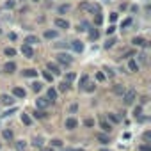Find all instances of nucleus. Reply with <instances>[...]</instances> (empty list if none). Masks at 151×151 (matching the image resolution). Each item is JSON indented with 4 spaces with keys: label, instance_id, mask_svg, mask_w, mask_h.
Returning <instances> with one entry per match:
<instances>
[{
    "label": "nucleus",
    "instance_id": "obj_15",
    "mask_svg": "<svg viewBox=\"0 0 151 151\" xmlns=\"http://www.w3.org/2000/svg\"><path fill=\"white\" fill-rule=\"evenodd\" d=\"M96 139H98L101 144H109V142H110V137H109L107 133H98V135H96Z\"/></svg>",
    "mask_w": 151,
    "mask_h": 151
},
{
    "label": "nucleus",
    "instance_id": "obj_39",
    "mask_svg": "<svg viewBox=\"0 0 151 151\" xmlns=\"http://www.w3.org/2000/svg\"><path fill=\"white\" fill-rule=\"evenodd\" d=\"M68 11H69V6H68V4L59 7V13H60V14H64V13H68Z\"/></svg>",
    "mask_w": 151,
    "mask_h": 151
},
{
    "label": "nucleus",
    "instance_id": "obj_8",
    "mask_svg": "<svg viewBox=\"0 0 151 151\" xmlns=\"http://www.w3.org/2000/svg\"><path fill=\"white\" fill-rule=\"evenodd\" d=\"M100 126H101V130H103V132H107V133H110V132H112V124H110L107 119H103V117L100 119Z\"/></svg>",
    "mask_w": 151,
    "mask_h": 151
},
{
    "label": "nucleus",
    "instance_id": "obj_21",
    "mask_svg": "<svg viewBox=\"0 0 151 151\" xmlns=\"http://www.w3.org/2000/svg\"><path fill=\"white\" fill-rule=\"evenodd\" d=\"M45 37L46 39H55L57 37V30H46L45 32Z\"/></svg>",
    "mask_w": 151,
    "mask_h": 151
},
{
    "label": "nucleus",
    "instance_id": "obj_42",
    "mask_svg": "<svg viewBox=\"0 0 151 151\" xmlns=\"http://www.w3.org/2000/svg\"><path fill=\"white\" fill-rule=\"evenodd\" d=\"M87 80H89V77H87V75H82V78H80V86L84 87V86L87 84Z\"/></svg>",
    "mask_w": 151,
    "mask_h": 151
},
{
    "label": "nucleus",
    "instance_id": "obj_51",
    "mask_svg": "<svg viewBox=\"0 0 151 151\" xmlns=\"http://www.w3.org/2000/svg\"><path fill=\"white\" fill-rule=\"evenodd\" d=\"M139 57H140V62H146V60H147V59H146V53H140Z\"/></svg>",
    "mask_w": 151,
    "mask_h": 151
},
{
    "label": "nucleus",
    "instance_id": "obj_29",
    "mask_svg": "<svg viewBox=\"0 0 151 151\" xmlns=\"http://www.w3.org/2000/svg\"><path fill=\"white\" fill-rule=\"evenodd\" d=\"M25 147H27V144H25L23 140H18V142H16V149H18V151H25Z\"/></svg>",
    "mask_w": 151,
    "mask_h": 151
},
{
    "label": "nucleus",
    "instance_id": "obj_31",
    "mask_svg": "<svg viewBox=\"0 0 151 151\" xmlns=\"http://www.w3.org/2000/svg\"><path fill=\"white\" fill-rule=\"evenodd\" d=\"M68 87H69V84H68V82L64 80V82H62V84L59 86V91H60V93H66V91H68Z\"/></svg>",
    "mask_w": 151,
    "mask_h": 151
},
{
    "label": "nucleus",
    "instance_id": "obj_55",
    "mask_svg": "<svg viewBox=\"0 0 151 151\" xmlns=\"http://www.w3.org/2000/svg\"><path fill=\"white\" fill-rule=\"evenodd\" d=\"M101 151H110V149H101Z\"/></svg>",
    "mask_w": 151,
    "mask_h": 151
},
{
    "label": "nucleus",
    "instance_id": "obj_43",
    "mask_svg": "<svg viewBox=\"0 0 151 151\" xmlns=\"http://www.w3.org/2000/svg\"><path fill=\"white\" fill-rule=\"evenodd\" d=\"M114 43H116V39H112V37H110V39L105 43V48H112V46H114Z\"/></svg>",
    "mask_w": 151,
    "mask_h": 151
},
{
    "label": "nucleus",
    "instance_id": "obj_33",
    "mask_svg": "<svg viewBox=\"0 0 151 151\" xmlns=\"http://www.w3.org/2000/svg\"><path fill=\"white\" fill-rule=\"evenodd\" d=\"M87 27H89V23H87V22H82V23L78 25V30H80V32H86Z\"/></svg>",
    "mask_w": 151,
    "mask_h": 151
},
{
    "label": "nucleus",
    "instance_id": "obj_52",
    "mask_svg": "<svg viewBox=\"0 0 151 151\" xmlns=\"http://www.w3.org/2000/svg\"><path fill=\"white\" fill-rule=\"evenodd\" d=\"M140 103H147V96H142L140 98Z\"/></svg>",
    "mask_w": 151,
    "mask_h": 151
},
{
    "label": "nucleus",
    "instance_id": "obj_27",
    "mask_svg": "<svg viewBox=\"0 0 151 151\" xmlns=\"http://www.w3.org/2000/svg\"><path fill=\"white\" fill-rule=\"evenodd\" d=\"M107 119H109L110 123H114V124H117V123H119V117H117L116 114H109V116H107Z\"/></svg>",
    "mask_w": 151,
    "mask_h": 151
},
{
    "label": "nucleus",
    "instance_id": "obj_20",
    "mask_svg": "<svg viewBox=\"0 0 151 151\" xmlns=\"http://www.w3.org/2000/svg\"><path fill=\"white\" fill-rule=\"evenodd\" d=\"M124 91H126V89H124V87H123L121 84H116V86H114V93H116V94L123 96V93H124Z\"/></svg>",
    "mask_w": 151,
    "mask_h": 151
},
{
    "label": "nucleus",
    "instance_id": "obj_49",
    "mask_svg": "<svg viewBox=\"0 0 151 151\" xmlns=\"http://www.w3.org/2000/svg\"><path fill=\"white\" fill-rule=\"evenodd\" d=\"M130 23H132V20H130V18H128V20H124V22H123V29H124V27H128Z\"/></svg>",
    "mask_w": 151,
    "mask_h": 151
},
{
    "label": "nucleus",
    "instance_id": "obj_17",
    "mask_svg": "<svg viewBox=\"0 0 151 151\" xmlns=\"http://www.w3.org/2000/svg\"><path fill=\"white\" fill-rule=\"evenodd\" d=\"M14 69H16V64H14V62H7V64L4 66V71H6V73H14Z\"/></svg>",
    "mask_w": 151,
    "mask_h": 151
},
{
    "label": "nucleus",
    "instance_id": "obj_35",
    "mask_svg": "<svg viewBox=\"0 0 151 151\" xmlns=\"http://www.w3.org/2000/svg\"><path fill=\"white\" fill-rule=\"evenodd\" d=\"M139 151H151V146H149V142H146V144L139 146Z\"/></svg>",
    "mask_w": 151,
    "mask_h": 151
},
{
    "label": "nucleus",
    "instance_id": "obj_12",
    "mask_svg": "<svg viewBox=\"0 0 151 151\" xmlns=\"http://www.w3.org/2000/svg\"><path fill=\"white\" fill-rule=\"evenodd\" d=\"M132 43H133L135 46H147V41H146L144 37H133Z\"/></svg>",
    "mask_w": 151,
    "mask_h": 151
},
{
    "label": "nucleus",
    "instance_id": "obj_41",
    "mask_svg": "<svg viewBox=\"0 0 151 151\" xmlns=\"http://www.w3.org/2000/svg\"><path fill=\"white\" fill-rule=\"evenodd\" d=\"M73 80H75V73H68V75H66V82L69 84V82H73Z\"/></svg>",
    "mask_w": 151,
    "mask_h": 151
},
{
    "label": "nucleus",
    "instance_id": "obj_45",
    "mask_svg": "<svg viewBox=\"0 0 151 151\" xmlns=\"http://www.w3.org/2000/svg\"><path fill=\"white\" fill-rule=\"evenodd\" d=\"M84 124H86V126H93V124H94V121H93V119H86V121H84Z\"/></svg>",
    "mask_w": 151,
    "mask_h": 151
},
{
    "label": "nucleus",
    "instance_id": "obj_14",
    "mask_svg": "<svg viewBox=\"0 0 151 151\" xmlns=\"http://www.w3.org/2000/svg\"><path fill=\"white\" fill-rule=\"evenodd\" d=\"M0 101H2L4 105H13V103H14V98L9 96V94H4L2 98H0Z\"/></svg>",
    "mask_w": 151,
    "mask_h": 151
},
{
    "label": "nucleus",
    "instance_id": "obj_37",
    "mask_svg": "<svg viewBox=\"0 0 151 151\" xmlns=\"http://www.w3.org/2000/svg\"><path fill=\"white\" fill-rule=\"evenodd\" d=\"M140 114H142V107H135L133 109V116L135 117H140Z\"/></svg>",
    "mask_w": 151,
    "mask_h": 151
},
{
    "label": "nucleus",
    "instance_id": "obj_38",
    "mask_svg": "<svg viewBox=\"0 0 151 151\" xmlns=\"http://www.w3.org/2000/svg\"><path fill=\"white\" fill-rule=\"evenodd\" d=\"M142 139H144V142H149V140H151V132H149V130H147V132H144Z\"/></svg>",
    "mask_w": 151,
    "mask_h": 151
},
{
    "label": "nucleus",
    "instance_id": "obj_23",
    "mask_svg": "<svg viewBox=\"0 0 151 151\" xmlns=\"http://www.w3.org/2000/svg\"><path fill=\"white\" fill-rule=\"evenodd\" d=\"M25 43L32 46V45H36V43H39V41H37V37H36V36H29V37L25 39Z\"/></svg>",
    "mask_w": 151,
    "mask_h": 151
},
{
    "label": "nucleus",
    "instance_id": "obj_28",
    "mask_svg": "<svg viewBox=\"0 0 151 151\" xmlns=\"http://www.w3.org/2000/svg\"><path fill=\"white\" fill-rule=\"evenodd\" d=\"M94 89H96V86H94V84H89V82H87V84L84 86V91H87V93H93Z\"/></svg>",
    "mask_w": 151,
    "mask_h": 151
},
{
    "label": "nucleus",
    "instance_id": "obj_18",
    "mask_svg": "<svg viewBox=\"0 0 151 151\" xmlns=\"http://www.w3.org/2000/svg\"><path fill=\"white\" fill-rule=\"evenodd\" d=\"M128 68H130V71H139V64H137V60H135V59H130Z\"/></svg>",
    "mask_w": 151,
    "mask_h": 151
},
{
    "label": "nucleus",
    "instance_id": "obj_44",
    "mask_svg": "<svg viewBox=\"0 0 151 151\" xmlns=\"http://www.w3.org/2000/svg\"><path fill=\"white\" fill-rule=\"evenodd\" d=\"M13 112H16V109H11V110H7V112H4L2 116H4V117H7V116H11Z\"/></svg>",
    "mask_w": 151,
    "mask_h": 151
},
{
    "label": "nucleus",
    "instance_id": "obj_47",
    "mask_svg": "<svg viewBox=\"0 0 151 151\" xmlns=\"http://www.w3.org/2000/svg\"><path fill=\"white\" fill-rule=\"evenodd\" d=\"M6 7H9V9L14 7V2H13V0H7V2H6Z\"/></svg>",
    "mask_w": 151,
    "mask_h": 151
},
{
    "label": "nucleus",
    "instance_id": "obj_9",
    "mask_svg": "<svg viewBox=\"0 0 151 151\" xmlns=\"http://www.w3.org/2000/svg\"><path fill=\"white\" fill-rule=\"evenodd\" d=\"M64 124H66V128H68V130H75V128H77V124H78V121L75 119V117H68Z\"/></svg>",
    "mask_w": 151,
    "mask_h": 151
},
{
    "label": "nucleus",
    "instance_id": "obj_4",
    "mask_svg": "<svg viewBox=\"0 0 151 151\" xmlns=\"http://www.w3.org/2000/svg\"><path fill=\"white\" fill-rule=\"evenodd\" d=\"M22 53H23L27 59H32V57H34V48H32L30 45H27V43H25V45L22 46Z\"/></svg>",
    "mask_w": 151,
    "mask_h": 151
},
{
    "label": "nucleus",
    "instance_id": "obj_6",
    "mask_svg": "<svg viewBox=\"0 0 151 151\" xmlns=\"http://www.w3.org/2000/svg\"><path fill=\"white\" fill-rule=\"evenodd\" d=\"M46 68H48V71H52L53 77H55V75H60V73H62V71H60V68H59L55 62H48V64H46Z\"/></svg>",
    "mask_w": 151,
    "mask_h": 151
},
{
    "label": "nucleus",
    "instance_id": "obj_56",
    "mask_svg": "<svg viewBox=\"0 0 151 151\" xmlns=\"http://www.w3.org/2000/svg\"><path fill=\"white\" fill-rule=\"evenodd\" d=\"M34 2H37V0H34Z\"/></svg>",
    "mask_w": 151,
    "mask_h": 151
},
{
    "label": "nucleus",
    "instance_id": "obj_34",
    "mask_svg": "<svg viewBox=\"0 0 151 151\" xmlns=\"http://www.w3.org/2000/svg\"><path fill=\"white\" fill-rule=\"evenodd\" d=\"M32 144L41 147V146H43V137H34V142H32Z\"/></svg>",
    "mask_w": 151,
    "mask_h": 151
},
{
    "label": "nucleus",
    "instance_id": "obj_54",
    "mask_svg": "<svg viewBox=\"0 0 151 151\" xmlns=\"http://www.w3.org/2000/svg\"><path fill=\"white\" fill-rule=\"evenodd\" d=\"M71 151H84V149H71Z\"/></svg>",
    "mask_w": 151,
    "mask_h": 151
},
{
    "label": "nucleus",
    "instance_id": "obj_7",
    "mask_svg": "<svg viewBox=\"0 0 151 151\" xmlns=\"http://www.w3.org/2000/svg\"><path fill=\"white\" fill-rule=\"evenodd\" d=\"M55 27L59 29H69V22L64 18H55Z\"/></svg>",
    "mask_w": 151,
    "mask_h": 151
},
{
    "label": "nucleus",
    "instance_id": "obj_10",
    "mask_svg": "<svg viewBox=\"0 0 151 151\" xmlns=\"http://www.w3.org/2000/svg\"><path fill=\"white\" fill-rule=\"evenodd\" d=\"M71 48L77 52V53H82V52H84V45H82L80 41H71Z\"/></svg>",
    "mask_w": 151,
    "mask_h": 151
},
{
    "label": "nucleus",
    "instance_id": "obj_40",
    "mask_svg": "<svg viewBox=\"0 0 151 151\" xmlns=\"http://www.w3.org/2000/svg\"><path fill=\"white\" fill-rule=\"evenodd\" d=\"M52 146L60 147V146H62V140H60V139H53V140H52Z\"/></svg>",
    "mask_w": 151,
    "mask_h": 151
},
{
    "label": "nucleus",
    "instance_id": "obj_46",
    "mask_svg": "<svg viewBox=\"0 0 151 151\" xmlns=\"http://www.w3.org/2000/svg\"><path fill=\"white\" fill-rule=\"evenodd\" d=\"M96 78H98L100 82H103V80H105V75H103V73H98V75H96Z\"/></svg>",
    "mask_w": 151,
    "mask_h": 151
},
{
    "label": "nucleus",
    "instance_id": "obj_24",
    "mask_svg": "<svg viewBox=\"0 0 151 151\" xmlns=\"http://www.w3.org/2000/svg\"><path fill=\"white\" fill-rule=\"evenodd\" d=\"M4 53H6L7 57H14V55H16V50H14V48H11V46H7V48L4 50Z\"/></svg>",
    "mask_w": 151,
    "mask_h": 151
},
{
    "label": "nucleus",
    "instance_id": "obj_26",
    "mask_svg": "<svg viewBox=\"0 0 151 151\" xmlns=\"http://www.w3.org/2000/svg\"><path fill=\"white\" fill-rule=\"evenodd\" d=\"M41 89H43V84H41V82H34V84H32V91H34V93H39Z\"/></svg>",
    "mask_w": 151,
    "mask_h": 151
},
{
    "label": "nucleus",
    "instance_id": "obj_1",
    "mask_svg": "<svg viewBox=\"0 0 151 151\" xmlns=\"http://www.w3.org/2000/svg\"><path fill=\"white\" fill-rule=\"evenodd\" d=\"M135 98H137V93H135L133 89H128V91H124V93H123L124 105H132V103L135 101Z\"/></svg>",
    "mask_w": 151,
    "mask_h": 151
},
{
    "label": "nucleus",
    "instance_id": "obj_19",
    "mask_svg": "<svg viewBox=\"0 0 151 151\" xmlns=\"http://www.w3.org/2000/svg\"><path fill=\"white\" fill-rule=\"evenodd\" d=\"M34 117H37V119H45V117H46V112L41 110V109H36V110H34Z\"/></svg>",
    "mask_w": 151,
    "mask_h": 151
},
{
    "label": "nucleus",
    "instance_id": "obj_5",
    "mask_svg": "<svg viewBox=\"0 0 151 151\" xmlns=\"http://www.w3.org/2000/svg\"><path fill=\"white\" fill-rule=\"evenodd\" d=\"M48 105H50L48 98H37V100H36V107H37V109H41V110L48 109Z\"/></svg>",
    "mask_w": 151,
    "mask_h": 151
},
{
    "label": "nucleus",
    "instance_id": "obj_50",
    "mask_svg": "<svg viewBox=\"0 0 151 151\" xmlns=\"http://www.w3.org/2000/svg\"><path fill=\"white\" fill-rule=\"evenodd\" d=\"M114 30H116V27H114V25H110V27H109V29H107V34H112V32H114Z\"/></svg>",
    "mask_w": 151,
    "mask_h": 151
},
{
    "label": "nucleus",
    "instance_id": "obj_22",
    "mask_svg": "<svg viewBox=\"0 0 151 151\" xmlns=\"http://www.w3.org/2000/svg\"><path fill=\"white\" fill-rule=\"evenodd\" d=\"M22 123H23V124H27V126H30V123H32L30 116H29V114H22Z\"/></svg>",
    "mask_w": 151,
    "mask_h": 151
},
{
    "label": "nucleus",
    "instance_id": "obj_16",
    "mask_svg": "<svg viewBox=\"0 0 151 151\" xmlns=\"http://www.w3.org/2000/svg\"><path fill=\"white\" fill-rule=\"evenodd\" d=\"M23 77L34 78V77H37V71H36V69H25V71H23Z\"/></svg>",
    "mask_w": 151,
    "mask_h": 151
},
{
    "label": "nucleus",
    "instance_id": "obj_25",
    "mask_svg": "<svg viewBox=\"0 0 151 151\" xmlns=\"http://www.w3.org/2000/svg\"><path fill=\"white\" fill-rule=\"evenodd\" d=\"M2 135H4V139H6V140H13V137H14L11 130H4V132H2Z\"/></svg>",
    "mask_w": 151,
    "mask_h": 151
},
{
    "label": "nucleus",
    "instance_id": "obj_48",
    "mask_svg": "<svg viewBox=\"0 0 151 151\" xmlns=\"http://www.w3.org/2000/svg\"><path fill=\"white\" fill-rule=\"evenodd\" d=\"M105 71H107V75H109V78H112V77H114V71H112V69H109V68H107Z\"/></svg>",
    "mask_w": 151,
    "mask_h": 151
},
{
    "label": "nucleus",
    "instance_id": "obj_36",
    "mask_svg": "<svg viewBox=\"0 0 151 151\" xmlns=\"http://www.w3.org/2000/svg\"><path fill=\"white\" fill-rule=\"evenodd\" d=\"M43 77H45V80H48V82H52V80H53V75H50L48 71H43Z\"/></svg>",
    "mask_w": 151,
    "mask_h": 151
},
{
    "label": "nucleus",
    "instance_id": "obj_30",
    "mask_svg": "<svg viewBox=\"0 0 151 151\" xmlns=\"http://www.w3.org/2000/svg\"><path fill=\"white\" fill-rule=\"evenodd\" d=\"M98 36H100V32H98L96 29H91V32H89V37H91V39H98Z\"/></svg>",
    "mask_w": 151,
    "mask_h": 151
},
{
    "label": "nucleus",
    "instance_id": "obj_32",
    "mask_svg": "<svg viewBox=\"0 0 151 151\" xmlns=\"http://www.w3.org/2000/svg\"><path fill=\"white\" fill-rule=\"evenodd\" d=\"M101 22H103V16H101V13H96V18H94V23H96V25H101Z\"/></svg>",
    "mask_w": 151,
    "mask_h": 151
},
{
    "label": "nucleus",
    "instance_id": "obj_11",
    "mask_svg": "<svg viewBox=\"0 0 151 151\" xmlns=\"http://www.w3.org/2000/svg\"><path fill=\"white\" fill-rule=\"evenodd\" d=\"M46 98H48V101L52 103V101H55L57 100V91L53 89V87H50L48 89V93H46Z\"/></svg>",
    "mask_w": 151,
    "mask_h": 151
},
{
    "label": "nucleus",
    "instance_id": "obj_2",
    "mask_svg": "<svg viewBox=\"0 0 151 151\" xmlns=\"http://www.w3.org/2000/svg\"><path fill=\"white\" fill-rule=\"evenodd\" d=\"M80 9H82V11H87V13H93V14L100 13V6L89 4V2H82V4H80Z\"/></svg>",
    "mask_w": 151,
    "mask_h": 151
},
{
    "label": "nucleus",
    "instance_id": "obj_3",
    "mask_svg": "<svg viewBox=\"0 0 151 151\" xmlns=\"http://www.w3.org/2000/svg\"><path fill=\"white\" fill-rule=\"evenodd\" d=\"M57 62H59V64H62V66H71L73 59H71L68 53H59V55H57Z\"/></svg>",
    "mask_w": 151,
    "mask_h": 151
},
{
    "label": "nucleus",
    "instance_id": "obj_13",
    "mask_svg": "<svg viewBox=\"0 0 151 151\" xmlns=\"http://www.w3.org/2000/svg\"><path fill=\"white\" fill-rule=\"evenodd\" d=\"M13 94H14L16 98H25L27 91H25V89H22V87H14V89H13Z\"/></svg>",
    "mask_w": 151,
    "mask_h": 151
},
{
    "label": "nucleus",
    "instance_id": "obj_53",
    "mask_svg": "<svg viewBox=\"0 0 151 151\" xmlns=\"http://www.w3.org/2000/svg\"><path fill=\"white\" fill-rule=\"evenodd\" d=\"M43 151H53V149H52V147H46V149H43Z\"/></svg>",
    "mask_w": 151,
    "mask_h": 151
}]
</instances>
